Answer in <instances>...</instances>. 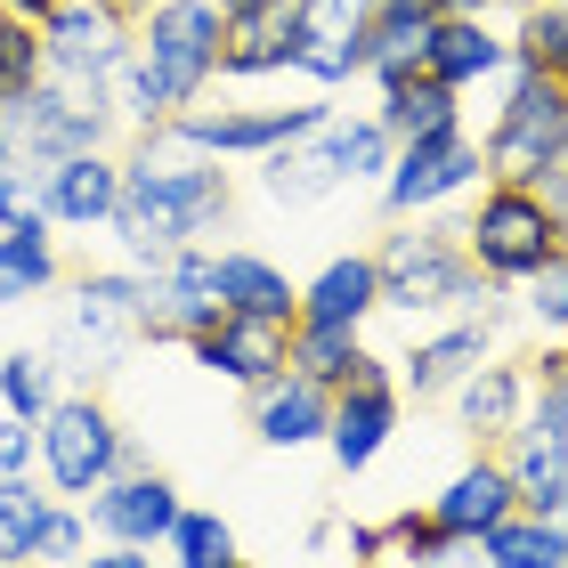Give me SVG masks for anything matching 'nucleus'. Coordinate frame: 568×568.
<instances>
[{"mask_svg": "<svg viewBox=\"0 0 568 568\" xmlns=\"http://www.w3.org/2000/svg\"><path fill=\"white\" fill-rule=\"evenodd\" d=\"M163 545H171L179 568H227V560H236V528H227L220 511H179Z\"/></svg>", "mask_w": 568, "mask_h": 568, "instance_id": "obj_38", "label": "nucleus"}, {"mask_svg": "<svg viewBox=\"0 0 568 568\" xmlns=\"http://www.w3.org/2000/svg\"><path fill=\"white\" fill-rule=\"evenodd\" d=\"M366 41H374V0H301V58L317 90H342L366 73Z\"/></svg>", "mask_w": 568, "mask_h": 568, "instance_id": "obj_14", "label": "nucleus"}, {"mask_svg": "<svg viewBox=\"0 0 568 568\" xmlns=\"http://www.w3.org/2000/svg\"><path fill=\"white\" fill-rule=\"evenodd\" d=\"M325 146H333V163H342L349 187H366V179L382 187V171H390V154H398V146H390V131H382L374 114H357V122L325 114Z\"/></svg>", "mask_w": 568, "mask_h": 568, "instance_id": "obj_35", "label": "nucleus"}, {"mask_svg": "<svg viewBox=\"0 0 568 568\" xmlns=\"http://www.w3.org/2000/svg\"><path fill=\"white\" fill-rule=\"evenodd\" d=\"M374 268H382V308H398V317H496L504 301V284H487L463 252V220L447 227L406 220V236L382 244Z\"/></svg>", "mask_w": 568, "mask_h": 568, "instance_id": "obj_3", "label": "nucleus"}, {"mask_svg": "<svg viewBox=\"0 0 568 568\" xmlns=\"http://www.w3.org/2000/svg\"><path fill=\"white\" fill-rule=\"evenodd\" d=\"M325 114H333V106H187V114H171L163 131H171L179 146L212 154V163H236V154L261 163V154L308 139Z\"/></svg>", "mask_w": 568, "mask_h": 568, "instance_id": "obj_11", "label": "nucleus"}, {"mask_svg": "<svg viewBox=\"0 0 568 568\" xmlns=\"http://www.w3.org/2000/svg\"><path fill=\"white\" fill-rule=\"evenodd\" d=\"M212 276H220V301L236 317H276V325H301V284L284 276L261 252H212Z\"/></svg>", "mask_w": 568, "mask_h": 568, "instance_id": "obj_26", "label": "nucleus"}, {"mask_svg": "<svg viewBox=\"0 0 568 568\" xmlns=\"http://www.w3.org/2000/svg\"><path fill=\"white\" fill-rule=\"evenodd\" d=\"M560 349H568V333H560Z\"/></svg>", "mask_w": 568, "mask_h": 568, "instance_id": "obj_54", "label": "nucleus"}, {"mask_svg": "<svg viewBox=\"0 0 568 568\" xmlns=\"http://www.w3.org/2000/svg\"><path fill=\"white\" fill-rule=\"evenodd\" d=\"M511 65V33H496V17H438L430 41V73L447 90H479Z\"/></svg>", "mask_w": 568, "mask_h": 568, "instance_id": "obj_25", "label": "nucleus"}, {"mask_svg": "<svg viewBox=\"0 0 568 568\" xmlns=\"http://www.w3.org/2000/svg\"><path fill=\"white\" fill-rule=\"evenodd\" d=\"M560 244H568V227L552 220V203L520 187V179H487V195H479V212L463 220V252H471V268L487 284H536L552 261H560Z\"/></svg>", "mask_w": 568, "mask_h": 568, "instance_id": "obj_4", "label": "nucleus"}, {"mask_svg": "<svg viewBox=\"0 0 568 568\" xmlns=\"http://www.w3.org/2000/svg\"><path fill=\"white\" fill-rule=\"evenodd\" d=\"M49 504H58V487H41L33 471H24V479H0V568H33V545H41Z\"/></svg>", "mask_w": 568, "mask_h": 568, "instance_id": "obj_32", "label": "nucleus"}, {"mask_svg": "<svg viewBox=\"0 0 568 568\" xmlns=\"http://www.w3.org/2000/svg\"><path fill=\"white\" fill-rule=\"evenodd\" d=\"M349 552L357 560H390V536H382V528H349Z\"/></svg>", "mask_w": 568, "mask_h": 568, "instance_id": "obj_46", "label": "nucleus"}, {"mask_svg": "<svg viewBox=\"0 0 568 568\" xmlns=\"http://www.w3.org/2000/svg\"><path fill=\"white\" fill-rule=\"evenodd\" d=\"M520 293H528V317H536V325L568 333V244H560V261L536 276V284H520Z\"/></svg>", "mask_w": 568, "mask_h": 568, "instance_id": "obj_42", "label": "nucleus"}, {"mask_svg": "<svg viewBox=\"0 0 568 568\" xmlns=\"http://www.w3.org/2000/svg\"><path fill=\"white\" fill-rule=\"evenodd\" d=\"M195 366L203 374H220V382H236V390H261V382H276L284 366H293V325H276V317H227L212 333H195Z\"/></svg>", "mask_w": 568, "mask_h": 568, "instance_id": "obj_17", "label": "nucleus"}, {"mask_svg": "<svg viewBox=\"0 0 568 568\" xmlns=\"http://www.w3.org/2000/svg\"><path fill=\"white\" fill-rule=\"evenodd\" d=\"M58 236L49 227H0V308L58 293Z\"/></svg>", "mask_w": 568, "mask_h": 568, "instance_id": "obj_31", "label": "nucleus"}, {"mask_svg": "<svg viewBox=\"0 0 568 568\" xmlns=\"http://www.w3.org/2000/svg\"><path fill=\"white\" fill-rule=\"evenodd\" d=\"M220 317H227V301H220V276H212V252L203 244L171 252L163 268H146L139 333H154V342H195V333H212Z\"/></svg>", "mask_w": 568, "mask_h": 568, "instance_id": "obj_13", "label": "nucleus"}, {"mask_svg": "<svg viewBox=\"0 0 568 568\" xmlns=\"http://www.w3.org/2000/svg\"><path fill=\"white\" fill-rule=\"evenodd\" d=\"M536 195H545V203H552V220L568 227V163H552L545 179H536Z\"/></svg>", "mask_w": 568, "mask_h": 568, "instance_id": "obj_45", "label": "nucleus"}, {"mask_svg": "<svg viewBox=\"0 0 568 568\" xmlns=\"http://www.w3.org/2000/svg\"><path fill=\"white\" fill-rule=\"evenodd\" d=\"M560 163H568V146H560Z\"/></svg>", "mask_w": 568, "mask_h": 568, "instance_id": "obj_55", "label": "nucleus"}, {"mask_svg": "<svg viewBox=\"0 0 568 568\" xmlns=\"http://www.w3.org/2000/svg\"><path fill=\"white\" fill-rule=\"evenodd\" d=\"M301 58V0H244L220 24V73L227 82H268V73H293Z\"/></svg>", "mask_w": 568, "mask_h": 568, "instance_id": "obj_16", "label": "nucleus"}, {"mask_svg": "<svg viewBox=\"0 0 568 568\" xmlns=\"http://www.w3.org/2000/svg\"><path fill=\"white\" fill-rule=\"evenodd\" d=\"M487 568H568V520L560 511H511L471 545Z\"/></svg>", "mask_w": 568, "mask_h": 568, "instance_id": "obj_29", "label": "nucleus"}, {"mask_svg": "<svg viewBox=\"0 0 568 568\" xmlns=\"http://www.w3.org/2000/svg\"><path fill=\"white\" fill-rule=\"evenodd\" d=\"M0 227H49V212H41V171L33 163L0 171Z\"/></svg>", "mask_w": 568, "mask_h": 568, "instance_id": "obj_41", "label": "nucleus"}, {"mask_svg": "<svg viewBox=\"0 0 568 568\" xmlns=\"http://www.w3.org/2000/svg\"><path fill=\"white\" fill-rule=\"evenodd\" d=\"M374 308H382V268H374V252H342V261H325L317 276L301 284V325L366 333Z\"/></svg>", "mask_w": 568, "mask_h": 568, "instance_id": "obj_24", "label": "nucleus"}, {"mask_svg": "<svg viewBox=\"0 0 568 568\" xmlns=\"http://www.w3.org/2000/svg\"><path fill=\"white\" fill-rule=\"evenodd\" d=\"M82 511H90V536H98V545H139V552H154L187 504H179V487H171L163 471H114Z\"/></svg>", "mask_w": 568, "mask_h": 568, "instance_id": "obj_15", "label": "nucleus"}, {"mask_svg": "<svg viewBox=\"0 0 568 568\" xmlns=\"http://www.w3.org/2000/svg\"><path fill=\"white\" fill-rule=\"evenodd\" d=\"M33 430H41V479L58 487L65 504H90L98 487L122 471V447H131V430L114 423V406L98 390H65Z\"/></svg>", "mask_w": 568, "mask_h": 568, "instance_id": "obj_7", "label": "nucleus"}, {"mask_svg": "<svg viewBox=\"0 0 568 568\" xmlns=\"http://www.w3.org/2000/svg\"><path fill=\"white\" fill-rule=\"evenodd\" d=\"M342 187L349 179H342V163H333V146H325V122L308 139L261 154V195L268 203H317V195H342Z\"/></svg>", "mask_w": 568, "mask_h": 568, "instance_id": "obj_28", "label": "nucleus"}, {"mask_svg": "<svg viewBox=\"0 0 568 568\" xmlns=\"http://www.w3.org/2000/svg\"><path fill=\"white\" fill-rule=\"evenodd\" d=\"M220 0H154L139 17V49L122 65V82L106 90L114 122L131 131H163L171 114L203 106V90L220 82Z\"/></svg>", "mask_w": 568, "mask_h": 568, "instance_id": "obj_2", "label": "nucleus"}, {"mask_svg": "<svg viewBox=\"0 0 568 568\" xmlns=\"http://www.w3.org/2000/svg\"><path fill=\"white\" fill-rule=\"evenodd\" d=\"M398 374H390V357H374L366 349V366H357L342 390H333V423H325V455L342 463V471H366V463L398 438Z\"/></svg>", "mask_w": 568, "mask_h": 568, "instance_id": "obj_12", "label": "nucleus"}, {"mask_svg": "<svg viewBox=\"0 0 568 568\" xmlns=\"http://www.w3.org/2000/svg\"><path fill=\"white\" fill-rule=\"evenodd\" d=\"M511 65H536V73H552V82H568V9L560 0L520 9V24H511Z\"/></svg>", "mask_w": 568, "mask_h": 568, "instance_id": "obj_36", "label": "nucleus"}, {"mask_svg": "<svg viewBox=\"0 0 568 568\" xmlns=\"http://www.w3.org/2000/svg\"><path fill=\"white\" fill-rule=\"evenodd\" d=\"M73 568H154V560H146L139 545H90V552L73 560Z\"/></svg>", "mask_w": 568, "mask_h": 568, "instance_id": "obj_44", "label": "nucleus"}, {"mask_svg": "<svg viewBox=\"0 0 568 568\" xmlns=\"http://www.w3.org/2000/svg\"><path fill=\"white\" fill-rule=\"evenodd\" d=\"M41 49H49L58 82L106 98L122 82V65H131V49H139V9L131 0H58L41 17Z\"/></svg>", "mask_w": 568, "mask_h": 568, "instance_id": "obj_8", "label": "nucleus"}, {"mask_svg": "<svg viewBox=\"0 0 568 568\" xmlns=\"http://www.w3.org/2000/svg\"><path fill=\"white\" fill-rule=\"evenodd\" d=\"M560 9H568V0H560Z\"/></svg>", "mask_w": 568, "mask_h": 568, "instance_id": "obj_57", "label": "nucleus"}, {"mask_svg": "<svg viewBox=\"0 0 568 568\" xmlns=\"http://www.w3.org/2000/svg\"><path fill=\"white\" fill-rule=\"evenodd\" d=\"M471 568H487V560H471Z\"/></svg>", "mask_w": 568, "mask_h": 568, "instance_id": "obj_56", "label": "nucleus"}, {"mask_svg": "<svg viewBox=\"0 0 568 568\" xmlns=\"http://www.w3.org/2000/svg\"><path fill=\"white\" fill-rule=\"evenodd\" d=\"M114 203H122V163H114L106 146H98V154H65V163L41 171V212H49V227H106Z\"/></svg>", "mask_w": 568, "mask_h": 568, "instance_id": "obj_21", "label": "nucleus"}, {"mask_svg": "<svg viewBox=\"0 0 568 568\" xmlns=\"http://www.w3.org/2000/svg\"><path fill=\"white\" fill-rule=\"evenodd\" d=\"M430 41H438V9L430 0H374V41H366V73L382 90L430 73Z\"/></svg>", "mask_w": 568, "mask_h": 568, "instance_id": "obj_23", "label": "nucleus"}, {"mask_svg": "<svg viewBox=\"0 0 568 568\" xmlns=\"http://www.w3.org/2000/svg\"><path fill=\"white\" fill-rule=\"evenodd\" d=\"M325 423H333V390L325 382H308L301 366H284L276 382H261L252 390V438L276 455H293V447H325Z\"/></svg>", "mask_w": 568, "mask_h": 568, "instance_id": "obj_18", "label": "nucleus"}, {"mask_svg": "<svg viewBox=\"0 0 568 568\" xmlns=\"http://www.w3.org/2000/svg\"><path fill=\"white\" fill-rule=\"evenodd\" d=\"M357 568H382V560H357Z\"/></svg>", "mask_w": 568, "mask_h": 568, "instance_id": "obj_52", "label": "nucleus"}, {"mask_svg": "<svg viewBox=\"0 0 568 568\" xmlns=\"http://www.w3.org/2000/svg\"><path fill=\"white\" fill-rule=\"evenodd\" d=\"M90 552V511L82 504H49V520H41V545H33V568H73Z\"/></svg>", "mask_w": 568, "mask_h": 568, "instance_id": "obj_40", "label": "nucleus"}, {"mask_svg": "<svg viewBox=\"0 0 568 568\" xmlns=\"http://www.w3.org/2000/svg\"><path fill=\"white\" fill-rule=\"evenodd\" d=\"M24 471H41V430L24 415H0V479H24Z\"/></svg>", "mask_w": 568, "mask_h": 568, "instance_id": "obj_43", "label": "nucleus"}, {"mask_svg": "<svg viewBox=\"0 0 568 568\" xmlns=\"http://www.w3.org/2000/svg\"><path fill=\"white\" fill-rule=\"evenodd\" d=\"M568 146V82H552V73L536 65H504V106L496 122H487V179H520V187H536Z\"/></svg>", "mask_w": 568, "mask_h": 568, "instance_id": "obj_5", "label": "nucleus"}, {"mask_svg": "<svg viewBox=\"0 0 568 568\" xmlns=\"http://www.w3.org/2000/svg\"><path fill=\"white\" fill-rule=\"evenodd\" d=\"M504 471L520 487V511H568V438L511 430L504 438Z\"/></svg>", "mask_w": 568, "mask_h": 568, "instance_id": "obj_30", "label": "nucleus"}, {"mask_svg": "<svg viewBox=\"0 0 568 568\" xmlns=\"http://www.w3.org/2000/svg\"><path fill=\"white\" fill-rule=\"evenodd\" d=\"M227 212H236V187H227V171L212 154L179 146L171 131H146L122 154V203L106 220V236L131 252V268H163L171 252L227 227Z\"/></svg>", "mask_w": 568, "mask_h": 568, "instance_id": "obj_1", "label": "nucleus"}, {"mask_svg": "<svg viewBox=\"0 0 568 568\" xmlns=\"http://www.w3.org/2000/svg\"><path fill=\"white\" fill-rule=\"evenodd\" d=\"M227 568H252V560H227Z\"/></svg>", "mask_w": 568, "mask_h": 568, "instance_id": "obj_53", "label": "nucleus"}, {"mask_svg": "<svg viewBox=\"0 0 568 568\" xmlns=\"http://www.w3.org/2000/svg\"><path fill=\"white\" fill-rule=\"evenodd\" d=\"M438 17H496V0H430Z\"/></svg>", "mask_w": 568, "mask_h": 568, "instance_id": "obj_47", "label": "nucleus"}, {"mask_svg": "<svg viewBox=\"0 0 568 568\" xmlns=\"http://www.w3.org/2000/svg\"><path fill=\"white\" fill-rule=\"evenodd\" d=\"M479 179H487V154H479V139H463V122H455V131L415 139V146L390 154V171H382V212L423 220V212H438V203L471 195Z\"/></svg>", "mask_w": 568, "mask_h": 568, "instance_id": "obj_10", "label": "nucleus"}, {"mask_svg": "<svg viewBox=\"0 0 568 568\" xmlns=\"http://www.w3.org/2000/svg\"><path fill=\"white\" fill-rule=\"evenodd\" d=\"M293 366L308 382H325V390H342V382L366 366V333H342V325H293Z\"/></svg>", "mask_w": 568, "mask_h": 568, "instance_id": "obj_34", "label": "nucleus"}, {"mask_svg": "<svg viewBox=\"0 0 568 568\" xmlns=\"http://www.w3.org/2000/svg\"><path fill=\"white\" fill-rule=\"evenodd\" d=\"M58 398V349H0V415L41 423Z\"/></svg>", "mask_w": 568, "mask_h": 568, "instance_id": "obj_33", "label": "nucleus"}, {"mask_svg": "<svg viewBox=\"0 0 568 568\" xmlns=\"http://www.w3.org/2000/svg\"><path fill=\"white\" fill-rule=\"evenodd\" d=\"M0 171H17V146H9V122H0Z\"/></svg>", "mask_w": 568, "mask_h": 568, "instance_id": "obj_49", "label": "nucleus"}, {"mask_svg": "<svg viewBox=\"0 0 568 568\" xmlns=\"http://www.w3.org/2000/svg\"><path fill=\"white\" fill-rule=\"evenodd\" d=\"M528 390H536L528 366H511V357H487V366H471L447 398H455V423L471 430L479 447H504V438L520 430V415H528Z\"/></svg>", "mask_w": 568, "mask_h": 568, "instance_id": "obj_22", "label": "nucleus"}, {"mask_svg": "<svg viewBox=\"0 0 568 568\" xmlns=\"http://www.w3.org/2000/svg\"><path fill=\"white\" fill-rule=\"evenodd\" d=\"M139 308H146V268H90L73 276V301H65V333H58V374H114L122 349L139 342Z\"/></svg>", "mask_w": 568, "mask_h": 568, "instance_id": "obj_6", "label": "nucleus"}, {"mask_svg": "<svg viewBox=\"0 0 568 568\" xmlns=\"http://www.w3.org/2000/svg\"><path fill=\"white\" fill-rule=\"evenodd\" d=\"M49 9H58V0H0V17H24V24H41Z\"/></svg>", "mask_w": 568, "mask_h": 568, "instance_id": "obj_48", "label": "nucleus"}, {"mask_svg": "<svg viewBox=\"0 0 568 568\" xmlns=\"http://www.w3.org/2000/svg\"><path fill=\"white\" fill-rule=\"evenodd\" d=\"M374 122L390 131V146L438 139V131H455V122H463V90H447L438 73H415V82H390V90H382Z\"/></svg>", "mask_w": 568, "mask_h": 568, "instance_id": "obj_27", "label": "nucleus"}, {"mask_svg": "<svg viewBox=\"0 0 568 568\" xmlns=\"http://www.w3.org/2000/svg\"><path fill=\"white\" fill-rule=\"evenodd\" d=\"M0 122H9V146H17V163H65V154H98L114 139V106L106 98H90V90H73L49 73L41 90H24L17 106H0Z\"/></svg>", "mask_w": 568, "mask_h": 568, "instance_id": "obj_9", "label": "nucleus"}, {"mask_svg": "<svg viewBox=\"0 0 568 568\" xmlns=\"http://www.w3.org/2000/svg\"><path fill=\"white\" fill-rule=\"evenodd\" d=\"M520 511V487H511V471H504V455H471L463 471L430 496V520L455 536V545H479L496 520H511Z\"/></svg>", "mask_w": 568, "mask_h": 568, "instance_id": "obj_19", "label": "nucleus"}, {"mask_svg": "<svg viewBox=\"0 0 568 568\" xmlns=\"http://www.w3.org/2000/svg\"><path fill=\"white\" fill-rule=\"evenodd\" d=\"M487 357H496V325H487V317H447L438 333H423V342L398 357V390L447 398L471 366H487Z\"/></svg>", "mask_w": 568, "mask_h": 568, "instance_id": "obj_20", "label": "nucleus"}, {"mask_svg": "<svg viewBox=\"0 0 568 568\" xmlns=\"http://www.w3.org/2000/svg\"><path fill=\"white\" fill-rule=\"evenodd\" d=\"M227 9H244V0H220V17H227Z\"/></svg>", "mask_w": 568, "mask_h": 568, "instance_id": "obj_50", "label": "nucleus"}, {"mask_svg": "<svg viewBox=\"0 0 568 568\" xmlns=\"http://www.w3.org/2000/svg\"><path fill=\"white\" fill-rule=\"evenodd\" d=\"M131 9H139V17H146V9H154V0H131Z\"/></svg>", "mask_w": 568, "mask_h": 568, "instance_id": "obj_51", "label": "nucleus"}, {"mask_svg": "<svg viewBox=\"0 0 568 568\" xmlns=\"http://www.w3.org/2000/svg\"><path fill=\"white\" fill-rule=\"evenodd\" d=\"M382 536H390V560H406V568H447L455 552H471V545H455L430 511H398V520H382Z\"/></svg>", "mask_w": 568, "mask_h": 568, "instance_id": "obj_39", "label": "nucleus"}, {"mask_svg": "<svg viewBox=\"0 0 568 568\" xmlns=\"http://www.w3.org/2000/svg\"><path fill=\"white\" fill-rule=\"evenodd\" d=\"M49 82V49H41V24L24 17H0V106H17L24 90Z\"/></svg>", "mask_w": 568, "mask_h": 568, "instance_id": "obj_37", "label": "nucleus"}]
</instances>
